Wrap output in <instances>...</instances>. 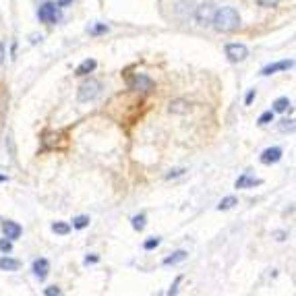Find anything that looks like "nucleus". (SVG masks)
<instances>
[{
  "label": "nucleus",
  "instance_id": "f257e3e1",
  "mask_svg": "<svg viewBox=\"0 0 296 296\" xmlns=\"http://www.w3.org/2000/svg\"><path fill=\"white\" fill-rule=\"evenodd\" d=\"M211 25L218 31H234V29L241 27V15L236 13V9H232V7L218 9L213 13Z\"/></svg>",
  "mask_w": 296,
  "mask_h": 296
},
{
  "label": "nucleus",
  "instance_id": "f03ea898",
  "mask_svg": "<svg viewBox=\"0 0 296 296\" xmlns=\"http://www.w3.org/2000/svg\"><path fill=\"white\" fill-rule=\"evenodd\" d=\"M102 91V83L95 81V79H85V81L79 85V91H77V100L85 104V102H93L97 95Z\"/></svg>",
  "mask_w": 296,
  "mask_h": 296
},
{
  "label": "nucleus",
  "instance_id": "7ed1b4c3",
  "mask_svg": "<svg viewBox=\"0 0 296 296\" xmlns=\"http://www.w3.org/2000/svg\"><path fill=\"white\" fill-rule=\"evenodd\" d=\"M37 19H39L42 23H48V25L58 23V21H61V11L56 9V5L46 3V5L39 7V11H37Z\"/></svg>",
  "mask_w": 296,
  "mask_h": 296
},
{
  "label": "nucleus",
  "instance_id": "20e7f679",
  "mask_svg": "<svg viewBox=\"0 0 296 296\" xmlns=\"http://www.w3.org/2000/svg\"><path fill=\"white\" fill-rule=\"evenodd\" d=\"M226 56L230 63H243L249 56V48L245 44H228L226 46Z\"/></svg>",
  "mask_w": 296,
  "mask_h": 296
},
{
  "label": "nucleus",
  "instance_id": "39448f33",
  "mask_svg": "<svg viewBox=\"0 0 296 296\" xmlns=\"http://www.w3.org/2000/svg\"><path fill=\"white\" fill-rule=\"evenodd\" d=\"M129 87L135 91H151L153 89V81L145 75H135L129 79Z\"/></svg>",
  "mask_w": 296,
  "mask_h": 296
},
{
  "label": "nucleus",
  "instance_id": "423d86ee",
  "mask_svg": "<svg viewBox=\"0 0 296 296\" xmlns=\"http://www.w3.org/2000/svg\"><path fill=\"white\" fill-rule=\"evenodd\" d=\"M213 13H215V9H213V5H201L199 9H197V23L199 25H211V19H213Z\"/></svg>",
  "mask_w": 296,
  "mask_h": 296
},
{
  "label": "nucleus",
  "instance_id": "0eeeda50",
  "mask_svg": "<svg viewBox=\"0 0 296 296\" xmlns=\"http://www.w3.org/2000/svg\"><path fill=\"white\" fill-rule=\"evenodd\" d=\"M282 160V149L280 147H269L261 153V164L269 166V164H278Z\"/></svg>",
  "mask_w": 296,
  "mask_h": 296
},
{
  "label": "nucleus",
  "instance_id": "6e6552de",
  "mask_svg": "<svg viewBox=\"0 0 296 296\" xmlns=\"http://www.w3.org/2000/svg\"><path fill=\"white\" fill-rule=\"evenodd\" d=\"M3 232H5V236H7L9 241H17L19 236H21L23 228L19 226L17 222H11V220H7V222H3Z\"/></svg>",
  "mask_w": 296,
  "mask_h": 296
},
{
  "label": "nucleus",
  "instance_id": "1a4fd4ad",
  "mask_svg": "<svg viewBox=\"0 0 296 296\" xmlns=\"http://www.w3.org/2000/svg\"><path fill=\"white\" fill-rule=\"evenodd\" d=\"M294 67V61H280V63H273V65H267L263 71H261V75H273V73H280V71H288V69H292Z\"/></svg>",
  "mask_w": 296,
  "mask_h": 296
},
{
  "label": "nucleus",
  "instance_id": "9d476101",
  "mask_svg": "<svg viewBox=\"0 0 296 296\" xmlns=\"http://www.w3.org/2000/svg\"><path fill=\"white\" fill-rule=\"evenodd\" d=\"M48 271H50V263H48V259L42 257V259H35V261H33V273H35V278L46 280Z\"/></svg>",
  "mask_w": 296,
  "mask_h": 296
},
{
  "label": "nucleus",
  "instance_id": "9b49d317",
  "mask_svg": "<svg viewBox=\"0 0 296 296\" xmlns=\"http://www.w3.org/2000/svg\"><path fill=\"white\" fill-rule=\"evenodd\" d=\"M95 67H97V63L93 61V58H87V61H83L81 65H79V67H77L75 75H77V77H85V75L93 73V71H95Z\"/></svg>",
  "mask_w": 296,
  "mask_h": 296
},
{
  "label": "nucleus",
  "instance_id": "f8f14e48",
  "mask_svg": "<svg viewBox=\"0 0 296 296\" xmlns=\"http://www.w3.org/2000/svg\"><path fill=\"white\" fill-rule=\"evenodd\" d=\"M257 185H261V181L255 179L251 174H243L241 179L236 181V189H249V187H257Z\"/></svg>",
  "mask_w": 296,
  "mask_h": 296
},
{
  "label": "nucleus",
  "instance_id": "ddd939ff",
  "mask_svg": "<svg viewBox=\"0 0 296 296\" xmlns=\"http://www.w3.org/2000/svg\"><path fill=\"white\" fill-rule=\"evenodd\" d=\"M19 269V261L11 257H0V271H15Z\"/></svg>",
  "mask_w": 296,
  "mask_h": 296
},
{
  "label": "nucleus",
  "instance_id": "4468645a",
  "mask_svg": "<svg viewBox=\"0 0 296 296\" xmlns=\"http://www.w3.org/2000/svg\"><path fill=\"white\" fill-rule=\"evenodd\" d=\"M185 259H187V251H176V253L170 255V257L164 259V265H176V263H181Z\"/></svg>",
  "mask_w": 296,
  "mask_h": 296
},
{
  "label": "nucleus",
  "instance_id": "2eb2a0df",
  "mask_svg": "<svg viewBox=\"0 0 296 296\" xmlns=\"http://www.w3.org/2000/svg\"><path fill=\"white\" fill-rule=\"evenodd\" d=\"M189 108H191V106H189L187 102H183V100L170 104V112H174V114H185V112H189Z\"/></svg>",
  "mask_w": 296,
  "mask_h": 296
},
{
  "label": "nucleus",
  "instance_id": "dca6fc26",
  "mask_svg": "<svg viewBox=\"0 0 296 296\" xmlns=\"http://www.w3.org/2000/svg\"><path fill=\"white\" fill-rule=\"evenodd\" d=\"M290 108V100L288 97H278V100L273 102V112H286Z\"/></svg>",
  "mask_w": 296,
  "mask_h": 296
},
{
  "label": "nucleus",
  "instance_id": "f3484780",
  "mask_svg": "<svg viewBox=\"0 0 296 296\" xmlns=\"http://www.w3.org/2000/svg\"><path fill=\"white\" fill-rule=\"evenodd\" d=\"M236 203H239V199H236V197H226V199L220 201L218 209H220V211H226V209H232Z\"/></svg>",
  "mask_w": 296,
  "mask_h": 296
},
{
  "label": "nucleus",
  "instance_id": "a211bd4d",
  "mask_svg": "<svg viewBox=\"0 0 296 296\" xmlns=\"http://www.w3.org/2000/svg\"><path fill=\"white\" fill-rule=\"evenodd\" d=\"M87 226H89V218H87V215H77V218L73 220V228H77V230H83Z\"/></svg>",
  "mask_w": 296,
  "mask_h": 296
},
{
  "label": "nucleus",
  "instance_id": "6ab92c4d",
  "mask_svg": "<svg viewBox=\"0 0 296 296\" xmlns=\"http://www.w3.org/2000/svg\"><path fill=\"white\" fill-rule=\"evenodd\" d=\"M52 232H56V234H69L71 232V226L69 224H65V222H54L52 224Z\"/></svg>",
  "mask_w": 296,
  "mask_h": 296
},
{
  "label": "nucleus",
  "instance_id": "aec40b11",
  "mask_svg": "<svg viewBox=\"0 0 296 296\" xmlns=\"http://www.w3.org/2000/svg\"><path fill=\"white\" fill-rule=\"evenodd\" d=\"M131 222H133V228H135L137 232H141V230L145 228V215H143V213H141V215H135Z\"/></svg>",
  "mask_w": 296,
  "mask_h": 296
},
{
  "label": "nucleus",
  "instance_id": "412c9836",
  "mask_svg": "<svg viewBox=\"0 0 296 296\" xmlns=\"http://www.w3.org/2000/svg\"><path fill=\"white\" fill-rule=\"evenodd\" d=\"M271 121H273V110H267L259 116V125H269Z\"/></svg>",
  "mask_w": 296,
  "mask_h": 296
},
{
  "label": "nucleus",
  "instance_id": "4be33fe9",
  "mask_svg": "<svg viewBox=\"0 0 296 296\" xmlns=\"http://www.w3.org/2000/svg\"><path fill=\"white\" fill-rule=\"evenodd\" d=\"M280 131L282 133H292L294 131V121H282L280 123Z\"/></svg>",
  "mask_w": 296,
  "mask_h": 296
},
{
  "label": "nucleus",
  "instance_id": "5701e85b",
  "mask_svg": "<svg viewBox=\"0 0 296 296\" xmlns=\"http://www.w3.org/2000/svg\"><path fill=\"white\" fill-rule=\"evenodd\" d=\"M280 0H257V5L263 7V9H273V7H278Z\"/></svg>",
  "mask_w": 296,
  "mask_h": 296
},
{
  "label": "nucleus",
  "instance_id": "b1692460",
  "mask_svg": "<svg viewBox=\"0 0 296 296\" xmlns=\"http://www.w3.org/2000/svg\"><path fill=\"white\" fill-rule=\"evenodd\" d=\"M11 249H13V243H11L9 239L0 241V251H3V253H11Z\"/></svg>",
  "mask_w": 296,
  "mask_h": 296
},
{
  "label": "nucleus",
  "instance_id": "393cba45",
  "mask_svg": "<svg viewBox=\"0 0 296 296\" xmlns=\"http://www.w3.org/2000/svg\"><path fill=\"white\" fill-rule=\"evenodd\" d=\"M157 245H160V239H149V241H147L143 247H145V251H151V249H155Z\"/></svg>",
  "mask_w": 296,
  "mask_h": 296
},
{
  "label": "nucleus",
  "instance_id": "a878e982",
  "mask_svg": "<svg viewBox=\"0 0 296 296\" xmlns=\"http://www.w3.org/2000/svg\"><path fill=\"white\" fill-rule=\"evenodd\" d=\"M44 294H46V296H58V294H61V288L50 286V288H46V290H44Z\"/></svg>",
  "mask_w": 296,
  "mask_h": 296
},
{
  "label": "nucleus",
  "instance_id": "bb28decb",
  "mask_svg": "<svg viewBox=\"0 0 296 296\" xmlns=\"http://www.w3.org/2000/svg\"><path fill=\"white\" fill-rule=\"evenodd\" d=\"M106 31H108L106 25H93V27L89 29V33H106Z\"/></svg>",
  "mask_w": 296,
  "mask_h": 296
},
{
  "label": "nucleus",
  "instance_id": "cd10ccee",
  "mask_svg": "<svg viewBox=\"0 0 296 296\" xmlns=\"http://www.w3.org/2000/svg\"><path fill=\"white\" fill-rule=\"evenodd\" d=\"M255 95H257V91H255V89H251V91L247 93V97H245V104H247V106H251V102L255 100Z\"/></svg>",
  "mask_w": 296,
  "mask_h": 296
},
{
  "label": "nucleus",
  "instance_id": "c85d7f7f",
  "mask_svg": "<svg viewBox=\"0 0 296 296\" xmlns=\"http://www.w3.org/2000/svg\"><path fill=\"white\" fill-rule=\"evenodd\" d=\"M181 174H185V170H172L166 179H176V176H181Z\"/></svg>",
  "mask_w": 296,
  "mask_h": 296
},
{
  "label": "nucleus",
  "instance_id": "c756f323",
  "mask_svg": "<svg viewBox=\"0 0 296 296\" xmlns=\"http://www.w3.org/2000/svg\"><path fill=\"white\" fill-rule=\"evenodd\" d=\"M273 236H275V241H284L286 239V232H273Z\"/></svg>",
  "mask_w": 296,
  "mask_h": 296
},
{
  "label": "nucleus",
  "instance_id": "7c9ffc66",
  "mask_svg": "<svg viewBox=\"0 0 296 296\" xmlns=\"http://www.w3.org/2000/svg\"><path fill=\"white\" fill-rule=\"evenodd\" d=\"M5 56H7V54H5V46H3V44H0V65H3V63H5Z\"/></svg>",
  "mask_w": 296,
  "mask_h": 296
},
{
  "label": "nucleus",
  "instance_id": "2f4dec72",
  "mask_svg": "<svg viewBox=\"0 0 296 296\" xmlns=\"http://www.w3.org/2000/svg\"><path fill=\"white\" fill-rule=\"evenodd\" d=\"M73 0H58V7H69Z\"/></svg>",
  "mask_w": 296,
  "mask_h": 296
},
{
  "label": "nucleus",
  "instance_id": "473e14b6",
  "mask_svg": "<svg viewBox=\"0 0 296 296\" xmlns=\"http://www.w3.org/2000/svg\"><path fill=\"white\" fill-rule=\"evenodd\" d=\"M95 261H97V257H87V259H85L87 265H89V263H95Z\"/></svg>",
  "mask_w": 296,
  "mask_h": 296
},
{
  "label": "nucleus",
  "instance_id": "72a5a7b5",
  "mask_svg": "<svg viewBox=\"0 0 296 296\" xmlns=\"http://www.w3.org/2000/svg\"><path fill=\"white\" fill-rule=\"evenodd\" d=\"M3 181H7V176H0V183H3Z\"/></svg>",
  "mask_w": 296,
  "mask_h": 296
}]
</instances>
